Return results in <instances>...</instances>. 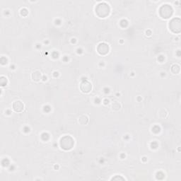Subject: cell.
<instances>
[{
  "label": "cell",
  "instance_id": "obj_9",
  "mask_svg": "<svg viewBox=\"0 0 181 181\" xmlns=\"http://www.w3.org/2000/svg\"><path fill=\"white\" fill-rule=\"evenodd\" d=\"M79 123L82 125H86L89 123V118L86 116H82L81 117H79Z\"/></svg>",
  "mask_w": 181,
  "mask_h": 181
},
{
  "label": "cell",
  "instance_id": "obj_5",
  "mask_svg": "<svg viewBox=\"0 0 181 181\" xmlns=\"http://www.w3.org/2000/svg\"><path fill=\"white\" fill-rule=\"evenodd\" d=\"M109 46H108V44L105 43H100L97 47V52L101 55H106V54H108V52H109Z\"/></svg>",
  "mask_w": 181,
  "mask_h": 181
},
{
  "label": "cell",
  "instance_id": "obj_12",
  "mask_svg": "<svg viewBox=\"0 0 181 181\" xmlns=\"http://www.w3.org/2000/svg\"><path fill=\"white\" fill-rule=\"evenodd\" d=\"M112 180H124L125 178H123V177H121V176H118V175H116V177H113Z\"/></svg>",
  "mask_w": 181,
  "mask_h": 181
},
{
  "label": "cell",
  "instance_id": "obj_10",
  "mask_svg": "<svg viewBox=\"0 0 181 181\" xmlns=\"http://www.w3.org/2000/svg\"><path fill=\"white\" fill-rule=\"evenodd\" d=\"M180 66H179L178 65H173L171 67V72L173 74H178L179 72H180Z\"/></svg>",
  "mask_w": 181,
  "mask_h": 181
},
{
  "label": "cell",
  "instance_id": "obj_4",
  "mask_svg": "<svg viewBox=\"0 0 181 181\" xmlns=\"http://www.w3.org/2000/svg\"><path fill=\"white\" fill-rule=\"evenodd\" d=\"M159 14L163 18H168L171 17L173 14V9L168 4L163 5L159 9Z\"/></svg>",
  "mask_w": 181,
  "mask_h": 181
},
{
  "label": "cell",
  "instance_id": "obj_3",
  "mask_svg": "<svg viewBox=\"0 0 181 181\" xmlns=\"http://www.w3.org/2000/svg\"><path fill=\"white\" fill-rule=\"evenodd\" d=\"M169 28L170 30L175 33H179L181 30V22L179 18H173L169 23Z\"/></svg>",
  "mask_w": 181,
  "mask_h": 181
},
{
  "label": "cell",
  "instance_id": "obj_8",
  "mask_svg": "<svg viewBox=\"0 0 181 181\" xmlns=\"http://www.w3.org/2000/svg\"><path fill=\"white\" fill-rule=\"evenodd\" d=\"M42 74L40 71H35L33 74H32V79L33 80L35 81V82H39L41 79Z\"/></svg>",
  "mask_w": 181,
  "mask_h": 181
},
{
  "label": "cell",
  "instance_id": "obj_6",
  "mask_svg": "<svg viewBox=\"0 0 181 181\" xmlns=\"http://www.w3.org/2000/svg\"><path fill=\"white\" fill-rule=\"evenodd\" d=\"M80 89L82 92L84 93H89L92 89V85L88 81H84L81 84Z\"/></svg>",
  "mask_w": 181,
  "mask_h": 181
},
{
  "label": "cell",
  "instance_id": "obj_1",
  "mask_svg": "<svg viewBox=\"0 0 181 181\" xmlns=\"http://www.w3.org/2000/svg\"><path fill=\"white\" fill-rule=\"evenodd\" d=\"M111 12V8L106 3H100L96 7V13L100 18H106Z\"/></svg>",
  "mask_w": 181,
  "mask_h": 181
},
{
  "label": "cell",
  "instance_id": "obj_11",
  "mask_svg": "<svg viewBox=\"0 0 181 181\" xmlns=\"http://www.w3.org/2000/svg\"><path fill=\"white\" fill-rule=\"evenodd\" d=\"M112 108L113 110H114V111H119V110L120 109V104L118 102H117V101H116V102H114L112 104Z\"/></svg>",
  "mask_w": 181,
  "mask_h": 181
},
{
  "label": "cell",
  "instance_id": "obj_13",
  "mask_svg": "<svg viewBox=\"0 0 181 181\" xmlns=\"http://www.w3.org/2000/svg\"><path fill=\"white\" fill-rule=\"evenodd\" d=\"M0 82H1V85L2 86H4L6 85V78H5L4 80L3 81L2 78L1 77V80H0Z\"/></svg>",
  "mask_w": 181,
  "mask_h": 181
},
{
  "label": "cell",
  "instance_id": "obj_2",
  "mask_svg": "<svg viewBox=\"0 0 181 181\" xmlns=\"http://www.w3.org/2000/svg\"><path fill=\"white\" fill-rule=\"evenodd\" d=\"M60 145L61 148L65 150H70L74 146V140L71 136L65 135L60 139Z\"/></svg>",
  "mask_w": 181,
  "mask_h": 181
},
{
  "label": "cell",
  "instance_id": "obj_7",
  "mask_svg": "<svg viewBox=\"0 0 181 181\" xmlns=\"http://www.w3.org/2000/svg\"><path fill=\"white\" fill-rule=\"evenodd\" d=\"M23 108H24V105H23L21 101H16L13 104V109L14 110L15 112H21L23 110Z\"/></svg>",
  "mask_w": 181,
  "mask_h": 181
}]
</instances>
